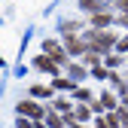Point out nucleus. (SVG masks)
I'll use <instances>...</instances> for the list:
<instances>
[{"label":"nucleus","instance_id":"nucleus-6","mask_svg":"<svg viewBox=\"0 0 128 128\" xmlns=\"http://www.w3.org/2000/svg\"><path fill=\"white\" fill-rule=\"evenodd\" d=\"M79 3H82V9H94V6H98V0H79Z\"/></svg>","mask_w":128,"mask_h":128},{"label":"nucleus","instance_id":"nucleus-3","mask_svg":"<svg viewBox=\"0 0 128 128\" xmlns=\"http://www.w3.org/2000/svg\"><path fill=\"white\" fill-rule=\"evenodd\" d=\"M34 64H37L40 70H52V73H55V61H49V58H37Z\"/></svg>","mask_w":128,"mask_h":128},{"label":"nucleus","instance_id":"nucleus-7","mask_svg":"<svg viewBox=\"0 0 128 128\" xmlns=\"http://www.w3.org/2000/svg\"><path fill=\"white\" fill-rule=\"evenodd\" d=\"M119 6H122V9H125V12H128V0H119Z\"/></svg>","mask_w":128,"mask_h":128},{"label":"nucleus","instance_id":"nucleus-2","mask_svg":"<svg viewBox=\"0 0 128 128\" xmlns=\"http://www.w3.org/2000/svg\"><path fill=\"white\" fill-rule=\"evenodd\" d=\"M67 49H70V52H82L86 46H82V40H76V37H67Z\"/></svg>","mask_w":128,"mask_h":128},{"label":"nucleus","instance_id":"nucleus-4","mask_svg":"<svg viewBox=\"0 0 128 128\" xmlns=\"http://www.w3.org/2000/svg\"><path fill=\"white\" fill-rule=\"evenodd\" d=\"M46 52H49V55H55V61H64V55H61V49H58L55 43H49V40H46Z\"/></svg>","mask_w":128,"mask_h":128},{"label":"nucleus","instance_id":"nucleus-5","mask_svg":"<svg viewBox=\"0 0 128 128\" xmlns=\"http://www.w3.org/2000/svg\"><path fill=\"white\" fill-rule=\"evenodd\" d=\"M92 22H94V24H107V22H110V15H107V12H98Z\"/></svg>","mask_w":128,"mask_h":128},{"label":"nucleus","instance_id":"nucleus-1","mask_svg":"<svg viewBox=\"0 0 128 128\" xmlns=\"http://www.w3.org/2000/svg\"><path fill=\"white\" fill-rule=\"evenodd\" d=\"M18 113H24V116H34V119H40V116H43V110H40V107H37L34 101H22V104H18Z\"/></svg>","mask_w":128,"mask_h":128}]
</instances>
